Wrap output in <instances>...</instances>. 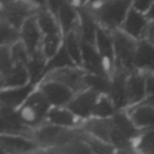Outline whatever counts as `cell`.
<instances>
[{
    "label": "cell",
    "mask_w": 154,
    "mask_h": 154,
    "mask_svg": "<svg viewBox=\"0 0 154 154\" xmlns=\"http://www.w3.org/2000/svg\"><path fill=\"white\" fill-rule=\"evenodd\" d=\"M79 129H67L44 123L33 130V140L44 150L67 144L78 137Z\"/></svg>",
    "instance_id": "277c9868"
},
{
    "label": "cell",
    "mask_w": 154,
    "mask_h": 154,
    "mask_svg": "<svg viewBox=\"0 0 154 154\" xmlns=\"http://www.w3.org/2000/svg\"><path fill=\"white\" fill-rule=\"evenodd\" d=\"M1 134L21 135L33 139V129L27 126L19 117L17 111L0 106Z\"/></svg>",
    "instance_id": "8fae6325"
},
{
    "label": "cell",
    "mask_w": 154,
    "mask_h": 154,
    "mask_svg": "<svg viewBox=\"0 0 154 154\" xmlns=\"http://www.w3.org/2000/svg\"><path fill=\"white\" fill-rule=\"evenodd\" d=\"M95 46L100 56L102 57L107 72L111 77L116 68L115 43L112 32L104 28L98 27L95 41Z\"/></svg>",
    "instance_id": "4fadbf2b"
},
{
    "label": "cell",
    "mask_w": 154,
    "mask_h": 154,
    "mask_svg": "<svg viewBox=\"0 0 154 154\" xmlns=\"http://www.w3.org/2000/svg\"><path fill=\"white\" fill-rule=\"evenodd\" d=\"M0 154H8V153H5V152H0Z\"/></svg>",
    "instance_id": "f6af8a7d"
},
{
    "label": "cell",
    "mask_w": 154,
    "mask_h": 154,
    "mask_svg": "<svg viewBox=\"0 0 154 154\" xmlns=\"http://www.w3.org/2000/svg\"><path fill=\"white\" fill-rule=\"evenodd\" d=\"M42 4V1H1L0 19L20 30L29 18L37 14Z\"/></svg>",
    "instance_id": "7a4b0ae2"
},
{
    "label": "cell",
    "mask_w": 154,
    "mask_h": 154,
    "mask_svg": "<svg viewBox=\"0 0 154 154\" xmlns=\"http://www.w3.org/2000/svg\"><path fill=\"white\" fill-rule=\"evenodd\" d=\"M141 104H144V105H147L151 107L154 108V96H151V97H147L145 98V100L141 103Z\"/></svg>",
    "instance_id": "60d3db41"
},
{
    "label": "cell",
    "mask_w": 154,
    "mask_h": 154,
    "mask_svg": "<svg viewBox=\"0 0 154 154\" xmlns=\"http://www.w3.org/2000/svg\"><path fill=\"white\" fill-rule=\"evenodd\" d=\"M112 34L116 52L115 69H119L128 74L135 71V57L138 42L123 32L121 30L113 32Z\"/></svg>",
    "instance_id": "5b68a950"
},
{
    "label": "cell",
    "mask_w": 154,
    "mask_h": 154,
    "mask_svg": "<svg viewBox=\"0 0 154 154\" xmlns=\"http://www.w3.org/2000/svg\"><path fill=\"white\" fill-rule=\"evenodd\" d=\"M135 69L143 73L154 74V46L146 40L138 42Z\"/></svg>",
    "instance_id": "d4e9b609"
},
{
    "label": "cell",
    "mask_w": 154,
    "mask_h": 154,
    "mask_svg": "<svg viewBox=\"0 0 154 154\" xmlns=\"http://www.w3.org/2000/svg\"><path fill=\"white\" fill-rule=\"evenodd\" d=\"M149 23L150 21L145 14L137 12L131 6L120 30L135 41L140 42L145 38Z\"/></svg>",
    "instance_id": "2e32d148"
},
{
    "label": "cell",
    "mask_w": 154,
    "mask_h": 154,
    "mask_svg": "<svg viewBox=\"0 0 154 154\" xmlns=\"http://www.w3.org/2000/svg\"><path fill=\"white\" fill-rule=\"evenodd\" d=\"M152 3H153V1L135 0V1H132V7L134 10H136L137 12L146 15L152 5Z\"/></svg>",
    "instance_id": "74e56055"
},
{
    "label": "cell",
    "mask_w": 154,
    "mask_h": 154,
    "mask_svg": "<svg viewBox=\"0 0 154 154\" xmlns=\"http://www.w3.org/2000/svg\"><path fill=\"white\" fill-rule=\"evenodd\" d=\"M69 67H77V66L74 64V62L72 61V60L69 56L64 45H62V47L59 51V52L56 55H54L52 58H51L50 60H47L46 67H45V69L43 71V74H42L41 80L49 73H51L53 71H56V70H59L61 69L69 68Z\"/></svg>",
    "instance_id": "f1b7e54d"
},
{
    "label": "cell",
    "mask_w": 154,
    "mask_h": 154,
    "mask_svg": "<svg viewBox=\"0 0 154 154\" xmlns=\"http://www.w3.org/2000/svg\"><path fill=\"white\" fill-rule=\"evenodd\" d=\"M125 111L140 131L154 129V108L144 104H140Z\"/></svg>",
    "instance_id": "cb8c5ba5"
},
{
    "label": "cell",
    "mask_w": 154,
    "mask_h": 154,
    "mask_svg": "<svg viewBox=\"0 0 154 154\" xmlns=\"http://www.w3.org/2000/svg\"><path fill=\"white\" fill-rule=\"evenodd\" d=\"M10 50H11L12 59L14 64H21V65L27 66L28 61L30 60V55L21 41L12 45L10 47Z\"/></svg>",
    "instance_id": "d590c367"
},
{
    "label": "cell",
    "mask_w": 154,
    "mask_h": 154,
    "mask_svg": "<svg viewBox=\"0 0 154 154\" xmlns=\"http://www.w3.org/2000/svg\"><path fill=\"white\" fill-rule=\"evenodd\" d=\"M100 94L91 90L85 89L77 93L72 100L66 106L82 122L91 118L95 105Z\"/></svg>",
    "instance_id": "9c48e42d"
},
{
    "label": "cell",
    "mask_w": 154,
    "mask_h": 154,
    "mask_svg": "<svg viewBox=\"0 0 154 154\" xmlns=\"http://www.w3.org/2000/svg\"><path fill=\"white\" fill-rule=\"evenodd\" d=\"M82 44V69L89 74L110 77L102 57L94 44L81 40Z\"/></svg>",
    "instance_id": "9a60e30c"
},
{
    "label": "cell",
    "mask_w": 154,
    "mask_h": 154,
    "mask_svg": "<svg viewBox=\"0 0 154 154\" xmlns=\"http://www.w3.org/2000/svg\"><path fill=\"white\" fill-rule=\"evenodd\" d=\"M30 83H32L31 77L25 65L14 64L10 71L4 76H0L1 89L24 87Z\"/></svg>",
    "instance_id": "603a6c76"
},
{
    "label": "cell",
    "mask_w": 154,
    "mask_h": 154,
    "mask_svg": "<svg viewBox=\"0 0 154 154\" xmlns=\"http://www.w3.org/2000/svg\"><path fill=\"white\" fill-rule=\"evenodd\" d=\"M86 74L87 72L81 68L69 67V68L61 69L53 71L51 73H49L42 80L50 79V80L57 81L68 87L69 88H70L73 92L77 94L82 90L87 89L85 86Z\"/></svg>",
    "instance_id": "ba28073f"
},
{
    "label": "cell",
    "mask_w": 154,
    "mask_h": 154,
    "mask_svg": "<svg viewBox=\"0 0 154 154\" xmlns=\"http://www.w3.org/2000/svg\"><path fill=\"white\" fill-rule=\"evenodd\" d=\"M126 95L128 108L143 103L147 97L144 73L135 70L128 75L126 83ZM126 109V110H127Z\"/></svg>",
    "instance_id": "d6986e66"
},
{
    "label": "cell",
    "mask_w": 154,
    "mask_h": 154,
    "mask_svg": "<svg viewBox=\"0 0 154 154\" xmlns=\"http://www.w3.org/2000/svg\"><path fill=\"white\" fill-rule=\"evenodd\" d=\"M46 5L56 16L63 36L78 29L79 13L74 1H46Z\"/></svg>",
    "instance_id": "8992f818"
},
{
    "label": "cell",
    "mask_w": 154,
    "mask_h": 154,
    "mask_svg": "<svg viewBox=\"0 0 154 154\" xmlns=\"http://www.w3.org/2000/svg\"><path fill=\"white\" fill-rule=\"evenodd\" d=\"M134 149L141 154L154 153V129L142 132L134 143Z\"/></svg>",
    "instance_id": "e575fe53"
},
{
    "label": "cell",
    "mask_w": 154,
    "mask_h": 154,
    "mask_svg": "<svg viewBox=\"0 0 154 154\" xmlns=\"http://www.w3.org/2000/svg\"><path fill=\"white\" fill-rule=\"evenodd\" d=\"M86 88L91 89L100 95L109 94L111 88V78L87 73L85 76Z\"/></svg>",
    "instance_id": "1f68e13d"
},
{
    "label": "cell",
    "mask_w": 154,
    "mask_h": 154,
    "mask_svg": "<svg viewBox=\"0 0 154 154\" xmlns=\"http://www.w3.org/2000/svg\"><path fill=\"white\" fill-rule=\"evenodd\" d=\"M39 28L43 36H63L56 16L48 9L46 1L35 14Z\"/></svg>",
    "instance_id": "7402d4cb"
},
{
    "label": "cell",
    "mask_w": 154,
    "mask_h": 154,
    "mask_svg": "<svg viewBox=\"0 0 154 154\" xmlns=\"http://www.w3.org/2000/svg\"><path fill=\"white\" fill-rule=\"evenodd\" d=\"M147 18L149 19V21H154V1L152 3V5L151 7V9L149 10V12L146 14Z\"/></svg>",
    "instance_id": "b9f144b4"
},
{
    "label": "cell",
    "mask_w": 154,
    "mask_h": 154,
    "mask_svg": "<svg viewBox=\"0 0 154 154\" xmlns=\"http://www.w3.org/2000/svg\"><path fill=\"white\" fill-rule=\"evenodd\" d=\"M86 3L98 26L111 32L121 29L132 6V1L128 0L87 1Z\"/></svg>",
    "instance_id": "6da1fadb"
},
{
    "label": "cell",
    "mask_w": 154,
    "mask_h": 154,
    "mask_svg": "<svg viewBox=\"0 0 154 154\" xmlns=\"http://www.w3.org/2000/svg\"><path fill=\"white\" fill-rule=\"evenodd\" d=\"M117 112L113 101L107 95H100L93 110L92 116L94 118L110 119Z\"/></svg>",
    "instance_id": "4dcf8cb0"
},
{
    "label": "cell",
    "mask_w": 154,
    "mask_h": 154,
    "mask_svg": "<svg viewBox=\"0 0 154 154\" xmlns=\"http://www.w3.org/2000/svg\"><path fill=\"white\" fill-rule=\"evenodd\" d=\"M0 46L11 47L20 41V30L9 24L7 22L0 19Z\"/></svg>",
    "instance_id": "d6a6232c"
},
{
    "label": "cell",
    "mask_w": 154,
    "mask_h": 154,
    "mask_svg": "<svg viewBox=\"0 0 154 154\" xmlns=\"http://www.w3.org/2000/svg\"><path fill=\"white\" fill-rule=\"evenodd\" d=\"M62 45L63 36H43L41 51L48 60L59 52Z\"/></svg>",
    "instance_id": "836d02e7"
},
{
    "label": "cell",
    "mask_w": 154,
    "mask_h": 154,
    "mask_svg": "<svg viewBox=\"0 0 154 154\" xmlns=\"http://www.w3.org/2000/svg\"><path fill=\"white\" fill-rule=\"evenodd\" d=\"M36 88V85L30 83L24 87L1 89L0 106L17 111L26 102V100Z\"/></svg>",
    "instance_id": "5bb4252c"
},
{
    "label": "cell",
    "mask_w": 154,
    "mask_h": 154,
    "mask_svg": "<svg viewBox=\"0 0 154 154\" xmlns=\"http://www.w3.org/2000/svg\"><path fill=\"white\" fill-rule=\"evenodd\" d=\"M153 154H154V153H153Z\"/></svg>",
    "instance_id": "bcb514c9"
},
{
    "label": "cell",
    "mask_w": 154,
    "mask_h": 154,
    "mask_svg": "<svg viewBox=\"0 0 154 154\" xmlns=\"http://www.w3.org/2000/svg\"><path fill=\"white\" fill-rule=\"evenodd\" d=\"M78 138L85 143L93 154H117V151L110 143L100 140L79 128Z\"/></svg>",
    "instance_id": "83f0119b"
},
{
    "label": "cell",
    "mask_w": 154,
    "mask_h": 154,
    "mask_svg": "<svg viewBox=\"0 0 154 154\" xmlns=\"http://www.w3.org/2000/svg\"><path fill=\"white\" fill-rule=\"evenodd\" d=\"M63 45L74 64L82 69V44L77 30L63 36Z\"/></svg>",
    "instance_id": "4316f807"
},
{
    "label": "cell",
    "mask_w": 154,
    "mask_h": 154,
    "mask_svg": "<svg viewBox=\"0 0 154 154\" xmlns=\"http://www.w3.org/2000/svg\"><path fill=\"white\" fill-rule=\"evenodd\" d=\"M45 123L67 129H79L83 122L65 106L51 107L47 115Z\"/></svg>",
    "instance_id": "ffe728a7"
},
{
    "label": "cell",
    "mask_w": 154,
    "mask_h": 154,
    "mask_svg": "<svg viewBox=\"0 0 154 154\" xmlns=\"http://www.w3.org/2000/svg\"><path fill=\"white\" fill-rule=\"evenodd\" d=\"M43 35L39 28L35 15L29 18L20 29V41L30 56L41 51Z\"/></svg>",
    "instance_id": "e0dca14e"
},
{
    "label": "cell",
    "mask_w": 154,
    "mask_h": 154,
    "mask_svg": "<svg viewBox=\"0 0 154 154\" xmlns=\"http://www.w3.org/2000/svg\"><path fill=\"white\" fill-rule=\"evenodd\" d=\"M37 88L51 104V107H65L76 95L70 88L54 80L43 79Z\"/></svg>",
    "instance_id": "52a82bcc"
},
{
    "label": "cell",
    "mask_w": 154,
    "mask_h": 154,
    "mask_svg": "<svg viewBox=\"0 0 154 154\" xmlns=\"http://www.w3.org/2000/svg\"><path fill=\"white\" fill-rule=\"evenodd\" d=\"M51 108V104L37 88L17 110V114L27 126L34 130L45 123Z\"/></svg>",
    "instance_id": "3957f363"
},
{
    "label": "cell",
    "mask_w": 154,
    "mask_h": 154,
    "mask_svg": "<svg viewBox=\"0 0 154 154\" xmlns=\"http://www.w3.org/2000/svg\"><path fill=\"white\" fill-rule=\"evenodd\" d=\"M117 154H141L138 152L134 148L127 150V151H122V152H117Z\"/></svg>",
    "instance_id": "7bdbcfd3"
},
{
    "label": "cell",
    "mask_w": 154,
    "mask_h": 154,
    "mask_svg": "<svg viewBox=\"0 0 154 154\" xmlns=\"http://www.w3.org/2000/svg\"><path fill=\"white\" fill-rule=\"evenodd\" d=\"M111 119L116 129L119 130L126 138L132 141L134 144L136 140L141 135L142 131H140L136 127L129 114L125 110L117 111Z\"/></svg>",
    "instance_id": "484cf974"
},
{
    "label": "cell",
    "mask_w": 154,
    "mask_h": 154,
    "mask_svg": "<svg viewBox=\"0 0 154 154\" xmlns=\"http://www.w3.org/2000/svg\"><path fill=\"white\" fill-rule=\"evenodd\" d=\"M14 66V63L12 59L10 47L0 46V76L6 74Z\"/></svg>",
    "instance_id": "8d00e7d4"
},
{
    "label": "cell",
    "mask_w": 154,
    "mask_h": 154,
    "mask_svg": "<svg viewBox=\"0 0 154 154\" xmlns=\"http://www.w3.org/2000/svg\"><path fill=\"white\" fill-rule=\"evenodd\" d=\"M75 2V1H74ZM79 13L78 32L82 41L95 45L98 24L87 6L86 2H75Z\"/></svg>",
    "instance_id": "7c38bea8"
},
{
    "label": "cell",
    "mask_w": 154,
    "mask_h": 154,
    "mask_svg": "<svg viewBox=\"0 0 154 154\" xmlns=\"http://www.w3.org/2000/svg\"><path fill=\"white\" fill-rule=\"evenodd\" d=\"M145 76V88L147 97L154 96V74L144 73Z\"/></svg>",
    "instance_id": "f35d334b"
},
{
    "label": "cell",
    "mask_w": 154,
    "mask_h": 154,
    "mask_svg": "<svg viewBox=\"0 0 154 154\" xmlns=\"http://www.w3.org/2000/svg\"><path fill=\"white\" fill-rule=\"evenodd\" d=\"M144 40L154 46V21H150Z\"/></svg>",
    "instance_id": "ab89813d"
},
{
    "label": "cell",
    "mask_w": 154,
    "mask_h": 154,
    "mask_svg": "<svg viewBox=\"0 0 154 154\" xmlns=\"http://www.w3.org/2000/svg\"><path fill=\"white\" fill-rule=\"evenodd\" d=\"M128 73L115 69L111 76V88L108 97L113 101L117 111L126 110L128 108L127 95H126V83Z\"/></svg>",
    "instance_id": "ac0fdd59"
},
{
    "label": "cell",
    "mask_w": 154,
    "mask_h": 154,
    "mask_svg": "<svg viewBox=\"0 0 154 154\" xmlns=\"http://www.w3.org/2000/svg\"><path fill=\"white\" fill-rule=\"evenodd\" d=\"M42 148L32 138L21 135H0V152L8 154H32Z\"/></svg>",
    "instance_id": "30bf717a"
},
{
    "label": "cell",
    "mask_w": 154,
    "mask_h": 154,
    "mask_svg": "<svg viewBox=\"0 0 154 154\" xmlns=\"http://www.w3.org/2000/svg\"><path fill=\"white\" fill-rule=\"evenodd\" d=\"M46 63H47V59L45 58L42 51L30 56V60L26 67L30 73L31 82L32 84L37 86V84L40 82L43 71L45 69Z\"/></svg>",
    "instance_id": "f546056e"
},
{
    "label": "cell",
    "mask_w": 154,
    "mask_h": 154,
    "mask_svg": "<svg viewBox=\"0 0 154 154\" xmlns=\"http://www.w3.org/2000/svg\"><path fill=\"white\" fill-rule=\"evenodd\" d=\"M115 128L112 119H100L91 117L84 121L79 129L110 143V136Z\"/></svg>",
    "instance_id": "44dd1931"
},
{
    "label": "cell",
    "mask_w": 154,
    "mask_h": 154,
    "mask_svg": "<svg viewBox=\"0 0 154 154\" xmlns=\"http://www.w3.org/2000/svg\"><path fill=\"white\" fill-rule=\"evenodd\" d=\"M32 154H48V152H47V151H46V150L42 149V150L37 151V152H33V153H32Z\"/></svg>",
    "instance_id": "ee69618b"
}]
</instances>
